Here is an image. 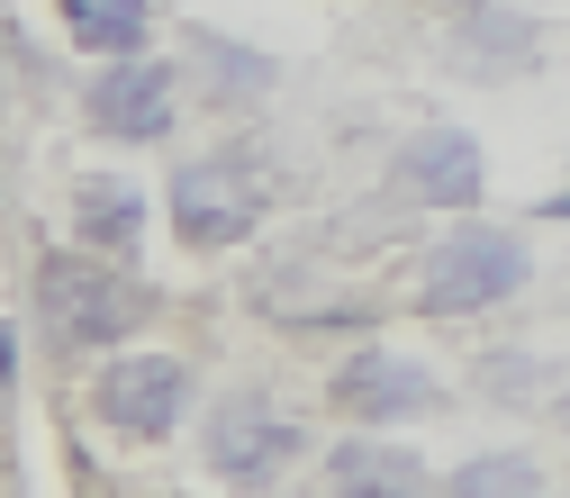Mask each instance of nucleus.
<instances>
[{
  "label": "nucleus",
  "mask_w": 570,
  "mask_h": 498,
  "mask_svg": "<svg viewBox=\"0 0 570 498\" xmlns=\"http://www.w3.org/2000/svg\"><path fill=\"white\" fill-rule=\"evenodd\" d=\"M37 300H46V326L63 344H82V353H109V344H127L155 318L146 281H127L118 263H91V254H55L37 272Z\"/></svg>",
  "instance_id": "1"
},
{
  "label": "nucleus",
  "mask_w": 570,
  "mask_h": 498,
  "mask_svg": "<svg viewBox=\"0 0 570 498\" xmlns=\"http://www.w3.org/2000/svg\"><path fill=\"white\" fill-rule=\"evenodd\" d=\"M263 208H272V182H263V164H245V155H199V164L173 173V227H181V245H199V254L245 245V236L263 227Z\"/></svg>",
  "instance_id": "2"
},
{
  "label": "nucleus",
  "mask_w": 570,
  "mask_h": 498,
  "mask_svg": "<svg viewBox=\"0 0 570 498\" xmlns=\"http://www.w3.org/2000/svg\"><path fill=\"white\" fill-rule=\"evenodd\" d=\"M525 236L508 227H453L435 254H425V309L435 318H471V309H498V300H517L525 291Z\"/></svg>",
  "instance_id": "3"
},
{
  "label": "nucleus",
  "mask_w": 570,
  "mask_h": 498,
  "mask_svg": "<svg viewBox=\"0 0 570 498\" xmlns=\"http://www.w3.org/2000/svg\"><path fill=\"white\" fill-rule=\"evenodd\" d=\"M291 462H299V426L272 399H254V390L218 399V417H208V471L227 489H272Z\"/></svg>",
  "instance_id": "4"
},
{
  "label": "nucleus",
  "mask_w": 570,
  "mask_h": 498,
  "mask_svg": "<svg viewBox=\"0 0 570 498\" xmlns=\"http://www.w3.org/2000/svg\"><path fill=\"white\" fill-rule=\"evenodd\" d=\"M190 408V363L181 353H109V372H100V417L118 426V436L136 445H155L173 436Z\"/></svg>",
  "instance_id": "5"
},
{
  "label": "nucleus",
  "mask_w": 570,
  "mask_h": 498,
  "mask_svg": "<svg viewBox=\"0 0 570 498\" xmlns=\"http://www.w3.org/2000/svg\"><path fill=\"white\" fill-rule=\"evenodd\" d=\"M444 390L425 363H407V353H353V363L335 372V408L363 417V426H399V417H425Z\"/></svg>",
  "instance_id": "6"
},
{
  "label": "nucleus",
  "mask_w": 570,
  "mask_h": 498,
  "mask_svg": "<svg viewBox=\"0 0 570 498\" xmlns=\"http://www.w3.org/2000/svg\"><path fill=\"white\" fill-rule=\"evenodd\" d=\"M173 91H181L173 64L136 55V64H109V74L91 82V118H100L109 136H127V146H155V136L173 127Z\"/></svg>",
  "instance_id": "7"
},
{
  "label": "nucleus",
  "mask_w": 570,
  "mask_h": 498,
  "mask_svg": "<svg viewBox=\"0 0 570 498\" xmlns=\"http://www.w3.org/2000/svg\"><path fill=\"white\" fill-rule=\"evenodd\" d=\"M399 182L425 208H471L480 199V146H471V127H416L407 146H399Z\"/></svg>",
  "instance_id": "8"
},
{
  "label": "nucleus",
  "mask_w": 570,
  "mask_h": 498,
  "mask_svg": "<svg viewBox=\"0 0 570 498\" xmlns=\"http://www.w3.org/2000/svg\"><path fill=\"white\" fill-rule=\"evenodd\" d=\"M326 498H435V471L407 445H335L326 453Z\"/></svg>",
  "instance_id": "9"
},
{
  "label": "nucleus",
  "mask_w": 570,
  "mask_h": 498,
  "mask_svg": "<svg viewBox=\"0 0 570 498\" xmlns=\"http://www.w3.org/2000/svg\"><path fill=\"white\" fill-rule=\"evenodd\" d=\"M73 218H82L91 263H109V254H127V245H136V227H146V199H136V182L91 173V182H82V199H73Z\"/></svg>",
  "instance_id": "10"
},
{
  "label": "nucleus",
  "mask_w": 570,
  "mask_h": 498,
  "mask_svg": "<svg viewBox=\"0 0 570 498\" xmlns=\"http://www.w3.org/2000/svg\"><path fill=\"white\" fill-rule=\"evenodd\" d=\"M63 28H73V46H91V55H109V64H136L146 37H155V10H146V0H73Z\"/></svg>",
  "instance_id": "11"
},
{
  "label": "nucleus",
  "mask_w": 570,
  "mask_h": 498,
  "mask_svg": "<svg viewBox=\"0 0 570 498\" xmlns=\"http://www.w3.org/2000/svg\"><path fill=\"white\" fill-rule=\"evenodd\" d=\"M453 498H543V471L534 453H471L453 471Z\"/></svg>",
  "instance_id": "12"
},
{
  "label": "nucleus",
  "mask_w": 570,
  "mask_h": 498,
  "mask_svg": "<svg viewBox=\"0 0 570 498\" xmlns=\"http://www.w3.org/2000/svg\"><path fill=\"white\" fill-rule=\"evenodd\" d=\"M462 46H525V19H471Z\"/></svg>",
  "instance_id": "13"
},
{
  "label": "nucleus",
  "mask_w": 570,
  "mask_h": 498,
  "mask_svg": "<svg viewBox=\"0 0 570 498\" xmlns=\"http://www.w3.org/2000/svg\"><path fill=\"white\" fill-rule=\"evenodd\" d=\"M10 363H19V335L0 326V390H10Z\"/></svg>",
  "instance_id": "14"
},
{
  "label": "nucleus",
  "mask_w": 570,
  "mask_h": 498,
  "mask_svg": "<svg viewBox=\"0 0 570 498\" xmlns=\"http://www.w3.org/2000/svg\"><path fill=\"white\" fill-rule=\"evenodd\" d=\"M552 218H570V199H552Z\"/></svg>",
  "instance_id": "15"
}]
</instances>
